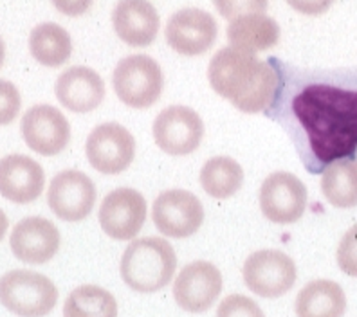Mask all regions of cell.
Returning <instances> with one entry per match:
<instances>
[{"instance_id": "7", "label": "cell", "mask_w": 357, "mask_h": 317, "mask_svg": "<svg viewBox=\"0 0 357 317\" xmlns=\"http://www.w3.org/2000/svg\"><path fill=\"white\" fill-rule=\"evenodd\" d=\"M89 164L103 175H118L127 170L135 157V139L119 123H103L89 134L85 143Z\"/></svg>"}, {"instance_id": "5", "label": "cell", "mask_w": 357, "mask_h": 317, "mask_svg": "<svg viewBox=\"0 0 357 317\" xmlns=\"http://www.w3.org/2000/svg\"><path fill=\"white\" fill-rule=\"evenodd\" d=\"M161 65L149 54H132L118 61L112 72V87L121 103L130 109H149L162 94Z\"/></svg>"}, {"instance_id": "13", "label": "cell", "mask_w": 357, "mask_h": 317, "mask_svg": "<svg viewBox=\"0 0 357 317\" xmlns=\"http://www.w3.org/2000/svg\"><path fill=\"white\" fill-rule=\"evenodd\" d=\"M98 218L105 235L127 242L143 229L146 222V200L132 187H118L103 199Z\"/></svg>"}, {"instance_id": "10", "label": "cell", "mask_w": 357, "mask_h": 317, "mask_svg": "<svg viewBox=\"0 0 357 317\" xmlns=\"http://www.w3.org/2000/svg\"><path fill=\"white\" fill-rule=\"evenodd\" d=\"M152 218L159 233L170 238H188L201 229L204 208L199 196L186 190H168L157 196Z\"/></svg>"}, {"instance_id": "2", "label": "cell", "mask_w": 357, "mask_h": 317, "mask_svg": "<svg viewBox=\"0 0 357 317\" xmlns=\"http://www.w3.org/2000/svg\"><path fill=\"white\" fill-rule=\"evenodd\" d=\"M209 85L245 114L266 112L282 94V72L257 54L224 47L208 65Z\"/></svg>"}, {"instance_id": "11", "label": "cell", "mask_w": 357, "mask_h": 317, "mask_svg": "<svg viewBox=\"0 0 357 317\" xmlns=\"http://www.w3.org/2000/svg\"><path fill=\"white\" fill-rule=\"evenodd\" d=\"M47 204L60 220L79 222L94 209L96 186L83 171L63 170L54 175L49 184Z\"/></svg>"}, {"instance_id": "29", "label": "cell", "mask_w": 357, "mask_h": 317, "mask_svg": "<svg viewBox=\"0 0 357 317\" xmlns=\"http://www.w3.org/2000/svg\"><path fill=\"white\" fill-rule=\"evenodd\" d=\"M337 265L344 274L357 278V224L341 238L337 247Z\"/></svg>"}, {"instance_id": "27", "label": "cell", "mask_w": 357, "mask_h": 317, "mask_svg": "<svg viewBox=\"0 0 357 317\" xmlns=\"http://www.w3.org/2000/svg\"><path fill=\"white\" fill-rule=\"evenodd\" d=\"M218 15L226 20H235L244 15L266 13L269 0H213Z\"/></svg>"}, {"instance_id": "18", "label": "cell", "mask_w": 357, "mask_h": 317, "mask_svg": "<svg viewBox=\"0 0 357 317\" xmlns=\"http://www.w3.org/2000/svg\"><path fill=\"white\" fill-rule=\"evenodd\" d=\"M54 94L61 107L76 114L96 110L105 100V82L91 67L75 65L58 76Z\"/></svg>"}, {"instance_id": "15", "label": "cell", "mask_w": 357, "mask_h": 317, "mask_svg": "<svg viewBox=\"0 0 357 317\" xmlns=\"http://www.w3.org/2000/svg\"><path fill=\"white\" fill-rule=\"evenodd\" d=\"M20 130L27 146L38 155L52 157L63 152L70 141V125L56 107L35 105L22 116Z\"/></svg>"}, {"instance_id": "8", "label": "cell", "mask_w": 357, "mask_h": 317, "mask_svg": "<svg viewBox=\"0 0 357 317\" xmlns=\"http://www.w3.org/2000/svg\"><path fill=\"white\" fill-rule=\"evenodd\" d=\"M153 139L168 155L183 157L193 153L204 137L202 118L190 107L172 105L159 112L152 126Z\"/></svg>"}, {"instance_id": "3", "label": "cell", "mask_w": 357, "mask_h": 317, "mask_svg": "<svg viewBox=\"0 0 357 317\" xmlns=\"http://www.w3.org/2000/svg\"><path fill=\"white\" fill-rule=\"evenodd\" d=\"M175 269L177 254L174 245L157 236L134 240L123 252L119 265L127 287L141 294H152L165 288L174 278Z\"/></svg>"}, {"instance_id": "20", "label": "cell", "mask_w": 357, "mask_h": 317, "mask_svg": "<svg viewBox=\"0 0 357 317\" xmlns=\"http://www.w3.org/2000/svg\"><path fill=\"white\" fill-rule=\"evenodd\" d=\"M280 33H282L280 24L266 13L244 15L235 18L231 20L226 31L229 47L251 54L275 47L280 42Z\"/></svg>"}, {"instance_id": "33", "label": "cell", "mask_w": 357, "mask_h": 317, "mask_svg": "<svg viewBox=\"0 0 357 317\" xmlns=\"http://www.w3.org/2000/svg\"><path fill=\"white\" fill-rule=\"evenodd\" d=\"M4 58H6V45H4V40L0 36V67L4 65Z\"/></svg>"}, {"instance_id": "21", "label": "cell", "mask_w": 357, "mask_h": 317, "mask_svg": "<svg viewBox=\"0 0 357 317\" xmlns=\"http://www.w3.org/2000/svg\"><path fill=\"white\" fill-rule=\"evenodd\" d=\"M347 312V295L340 283L316 279L307 283L296 297L298 317H343Z\"/></svg>"}, {"instance_id": "31", "label": "cell", "mask_w": 357, "mask_h": 317, "mask_svg": "<svg viewBox=\"0 0 357 317\" xmlns=\"http://www.w3.org/2000/svg\"><path fill=\"white\" fill-rule=\"evenodd\" d=\"M94 0H51L58 13L66 15V17H82L91 9Z\"/></svg>"}, {"instance_id": "19", "label": "cell", "mask_w": 357, "mask_h": 317, "mask_svg": "<svg viewBox=\"0 0 357 317\" xmlns=\"http://www.w3.org/2000/svg\"><path fill=\"white\" fill-rule=\"evenodd\" d=\"M161 18L149 0H118L112 9V27L130 47H149L157 38Z\"/></svg>"}, {"instance_id": "6", "label": "cell", "mask_w": 357, "mask_h": 317, "mask_svg": "<svg viewBox=\"0 0 357 317\" xmlns=\"http://www.w3.org/2000/svg\"><path fill=\"white\" fill-rule=\"evenodd\" d=\"M245 287L260 297H282L296 283V265L289 254L276 249L253 252L242 269Z\"/></svg>"}, {"instance_id": "25", "label": "cell", "mask_w": 357, "mask_h": 317, "mask_svg": "<svg viewBox=\"0 0 357 317\" xmlns=\"http://www.w3.org/2000/svg\"><path fill=\"white\" fill-rule=\"evenodd\" d=\"M63 317H118V301L98 285H82L63 303Z\"/></svg>"}, {"instance_id": "24", "label": "cell", "mask_w": 357, "mask_h": 317, "mask_svg": "<svg viewBox=\"0 0 357 317\" xmlns=\"http://www.w3.org/2000/svg\"><path fill=\"white\" fill-rule=\"evenodd\" d=\"M201 186L209 196L224 200L235 195L244 183L242 166L231 157H213L202 166L199 175Z\"/></svg>"}, {"instance_id": "26", "label": "cell", "mask_w": 357, "mask_h": 317, "mask_svg": "<svg viewBox=\"0 0 357 317\" xmlns=\"http://www.w3.org/2000/svg\"><path fill=\"white\" fill-rule=\"evenodd\" d=\"M217 317H266L260 304L251 297L242 294L227 295L222 303L218 304Z\"/></svg>"}, {"instance_id": "16", "label": "cell", "mask_w": 357, "mask_h": 317, "mask_svg": "<svg viewBox=\"0 0 357 317\" xmlns=\"http://www.w3.org/2000/svg\"><path fill=\"white\" fill-rule=\"evenodd\" d=\"M60 231L44 217H27L11 231L9 245L15 258L29 265H42L60 249Z\"/></svg>"}, {"instance_id": "22", "label": "cell", "mask_w": 357, "mask_h": 317, "mask_svg": "<svg viewBox=\"0 0 357 317\" xmlns=\"http://www.w3.org/2000/svg\"><path fill=\"white\" fill-rule=\"evenodd\" d=\"M31 56L44 67H60L73 56V38L60 24H38L29 35Z\"/></svg>"}, {"instance_id": "4", "label": "cell", "mask_w": 357, "mask_h": 317, "mask_svg": "<svg viewBox=\"0 0 357 317\" xmlns=\"http://www.w3.org/2000/svg\"><path fill=\"white\" fill-rule=\"evenodd\" d=\"M0 303L20 317H44L58 303L54 283L33 270H11L0 278Z\"/></svg>"}, {"instance_id": "17", "label": "cell", "mask_w": 357, "mask_h": 317, "mask_svg": "<svg viewBox=\"0 0 357 317\" xmlns=\"http://www.w3.org/2000/svg\"><path fill=\"white\" fill-rule=\"evenodd\" d=\"M45 186L44 168L31 157L13 153L0 159V195L13 204L35 202Z\"/></svg>"}, {"instance_id": "12", "label": "cell", "mask_w": 357, "mask_h": 317, "mask_svg": "<svg viewBox=\"0 0 357 317\" xmlns=\"http://www.w3.org/2000/svg\"><path fill=\"white\" fill-rule=\"evenodd\" d=\"M307 187L296 175L275 171L260 187V209L275 224H294L305 213Z\"/></svg>"}, {"instance_id": "34", "label": "cell", "mask_w": 357, "mask_h": 317, "mask_svg": "<svg viewBox=\"0 0 357 317\" xmlns=\"http://www.w3.org/2000/svg\"><path fill=\"white\" fill-rule=\"evenodd\" d=\"M356 155H357V152H356Z\"/></svg>"}, {"instance_id": "1", "label": "cell", "mask_w": 357, "mask_h": 317, "mask_svg": "<svg viewBox=\"0 0 357 317\" xmlns=\"http://www.w3.org/2000/svg\"><path fill=\"white\" fill-rule=\"evenodd\" d=\"M291 114L316 164L350 159L357 152V74H321L300 83Z\"/></svg>"}, {"instance_id": "30", "label": "cell", "mask_w": 357, "mask_h": 317, "mask_svg": "<svg viewBox=\"0 0 357 317\" xmlns=\"http://www.w3.org/2000/svg\"><path fill=\"white\" fill-rule=\"evenodd\" d=\"M287 4L301 15L319 17V15L327 13L331 6L334 4V0H287Z\"/></svg>"}, {"instance_id": "9", "label": "cell", "mask_w": 357, "mask_h": 317, "mask_svg": "<svg viewBox=\"0 0 357 317\" xmlns=\"http://www.w3.org/2000/svg\"><path fill=\"white\" fill-rule=\"evenodd\" d=\"M166 42L183 56H201L213 47L218 26L213 15L199 8L178 9L168 18L165 29Z\"/></svg>"}, {"instance_id": "23", "label": "cell", "mask_w": 357, "mask_h": 317, "mask_svg": "<svg viewBox=\"0 0 357 317\" xmlns=\"http://www.w3.org/2000/svg\"><path fill=\"white\" fill-rule=\"evenodd\" d=\"M321 192L334 208L349 209L357 206V164L341 159L323 170Z\"/></svg>"}, {"instance_id": "28", "label": "cell", "mask_w": 357, "mask_h": 317, "mask_svg": "<svg viewBox=\"0 0 357 317\" xmlns=\"http://www.w3.org/2000/svg\"><path fill=\"white\" fill-rule=\"evenodd\" d=\"M20 107H22V98L15 83L0 79V126L13 123L20 112Z\"/></svg>"}, {"instance_id": "14", "label": "cell", "mask_w": 357, "mask_h": 317, "mask_svg": "<svg viewBox=\"0 0 357 317\" xmlns=\"http://www.w3.org/2000/svg\"><path fill=\"white\" fill-rule=\"evenodd\" d=\"M222 292V274L209 261H193L177 274L174 300L190 314H202L217 303Z\"/></svg>"}, {"instance_id": "32", "label": "cell", "mask_w": 357, "mask_h": 317, "mask_svg": "<svg viewBox=\"0 0 357 317\" xmlns=\"http://www.w3.org/2000/svg\"><path fill=\"white\" fill-rule=\"evenodd\" d=\"M9 227V220L8 217H6V213L0 209V242H2V238L6 236V231H8Z\"/></svg>"}]
</instances>
